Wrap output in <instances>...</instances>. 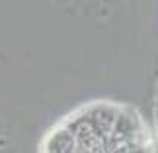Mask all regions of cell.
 <instances>
[{
    "label": "cell",
    "mask_w": 158,
    "mask_h": 153,
    "mask_svg": "<svg viewBox=\"0 0 158 153\" xmlns=\"http://www.w3.org/2000/svg\"><path fill=\"white\" fill-rule=\"evenodd\" d=\"M41 153H76L74 136L66 126L57 128L45 137L43 145H41Z\"/></svg>",
    "instance_id": "1"
}]
</instances>
